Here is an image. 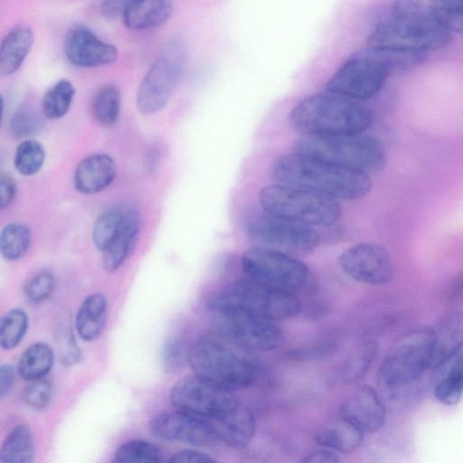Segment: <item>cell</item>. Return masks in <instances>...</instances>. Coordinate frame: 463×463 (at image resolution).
<instances>
[{
    "mask_svg": "<svg viewBox=\"0 0 463 463\" xmlns=\"http://www.w3.org/2000/svg\"><path fill=\"white\" fill-rule=\"evenodd\" d=\"M271 175L277 184L309 191L335 201L359 200L373 188L370 176L296 153L276 159Z\"/></svg>",
    "mask_w": 463,
    "mask_h": 463,
    "instance_id": "6da1fadb",
    "label": "cell"
},
{
    "mask_svg": "<svg viewBox=\"0 0 463 463\" xmlns=\"http://www.w3.org/2000/svg\"><path fill=\"white\" fill-rule=\"evenodd\" d=\"M452 37L431 16L428 1H397L369 33L366 46L430 52L448 45Z\"/></svg>",
    "mask_w": 463,
    "mask_h": 463,
    "instance_id": "7a4b0ae2",
    "label": "cell"
},
{
    "mask_svg": "<svg viewBox=\"0 0 463 463\" xmlns=\"http://www.w3.org/2000/svg\"><path fill=\"white\" fill-rule=\"evenodd\" d=\"M291 128L302 136H339L364 133L373 114L362 102L328 92L310 95L296 104L288 114Z\"/></svg>",
    "mask_w": 463,
    "mask_h": 463,
    "instance_id": "3957f363",
    "label": "cell"
},
{
    "mask_svg": "<svg viewBox=\"0 0 463 463\" xmlns=\"http://www.w3.org/2000/svg\"><path fill=\"white\" fill-rule=\"evenodd\" d=\"M293 153L368 176L380 173L387 163V155L382 142L365 133L302 136L294 142Z\"/></svg>",
    "mask_w": 463,
    "mask_h": 463,
    "instance_id": "277c9868",
    "label": "cell"
},
{
    "mask_svg": "<svg viewBox=\"0 0 463 463\" xmlns=\"http://www.w3.org/2000/svg\"><path fill=\"white\" fill-rule=\"evenodd\" d=\"M436 342V330L429 326L411 329L396 339L376 373L380 389L392 392L420 379L431 369Z\"/></svg>",
    "mask_w": 463,
    "mask_h": 463,
    "instance_id": "5b68a950",
    "label": "cell"
},
{
    "mask_svg": "<svg viewBox=\"0 0 463 463\" xmlns=\"http://www.w3.org/2000/svg\"><path fill=\"white\" fill-rule=\"evenodd\" d=\"M187 364L196 377L234 392L248 388L256 378V366L217 337L204 335L188 347Z\"/></svg>",
    "mask_w": 463,
    "mask_h": 463,
    "instance_id": "8992f818",
    "label": "cell"
},
{
    "mask_svg": "<svg viewBox=\"0 0 463 463\" xmlns=\"http://www.w3.org/2000/svg\"><path fill=\"white\" fill-rule=\"evenodd\" d=\"M207 305L213 313L239 310L271 322L292 318L301 310L295 293L251 279L233 282L213 295Z\"/></svg>",
    "mask_w": 463,
    "mask_h": 463,
    "instance_id": "52a82bcc",
    "label": "cell"
},
{
    "mask_svg": "<svg viewBox=\"0 0 463 463\" xmlns=\"http://www.w3.org/2000/svg\"><path fill=\"white\" fill-rule=\"evenodd\" d=\"M259 202L267 214L310 227L333 226L342 215L338 201L277 183L260 189Z\"/></svg>",
    "mask_w": 463,
    "mask_h": 463,
    "instance_id": "ba28073f",
    "label": "cell"
},
{
    "mask_svg": "<svg viewBox=\"0 0 463 463\" xmlns=\"http://www.w3.org/2000/svg\"><path fill=\"white\" fill-rule=\"evenodd\" d=\"M241 268L249 279L295 294L310 282V271L304 262L265 247L246 250L241 256Z\"/></svg>",
    "mask_w": 463,
    "mask_h": 463,
    "instance_id": "9c48e42d",
    "label": "cell"
},
{
    "mask_svg": "<svg viewBox=\"0 0 463 463\" xmlns=\"http://www.w3.org/2000/svg\"><path fill=\"white\" fill-rule=\"evenodd\" d=\"M365 48L352 53L325 85V90L364 102L376 96L391 75Z\"/></svg>",
    "mask_w": 463,
    "mask_h": 463,
    "instance_id": "30bf717a",
    "label": "cell"
},
{
    "mask_svg": "<svg viewBox=\"0 0 463 463\" xmlns=\"http://www.w3.org/2000/svg\"><path fill=\"white\" fill-rule=\"evenodd\" d=\"M169 400L176 410L206 421L222 417L241 402L233 392L214 386L195 375L176 382L170 390Z\"/></svg>",
    "mask_w": 463,
    "mask_h": 463,
    "instance_id": "8fae6325",
    "label": "cell"
},
{
    "mask_svg": "<svg viewBox=\"0 0 463 463\" xmlns=\"http://www.w3.org/2000/svg\"><path fill=\"white\" fill-rule=\"evenodd\" d=\"M247 233L258 246L288 255L310 253L319 243V234L313 227L267 213L251 221Z\"/></svg>",
    "mask_w": 463,
    "mask_h": 463,
    "instance_id": "7c38bea8",
    "label": "cell"
},
{
    "mask_svg": "<svg viewBox=\"0 0 463 463\" xmlns=\"http://www.w3.org/2000/svg\"><path fill=\"white\" fill-rule=\"evenodd\" d=\"M215 314L222 332L243 349L269 352L283 341V332L274 322L239 310Z\"/></svg>",
    "mask_w": 463,
    "mask_h": 463,
    "instance_id": "4fadbf2b",
    "label": "cell"
},
{
    "mask_svg": "<svg viewBox=\"0 0 463 463\" xmlns=\"http://www.w3.org/2000/svg\"><path fill=\"white\" fill-rule=\"evenodd\" d=\"M338 266L350 279L366 285L381 286L393 277L391 254L383 246L361 242L344 250L338 257Z\"/></svg>",
    "mask_w": 463,
    "mask_h": 463,
    "instance_id": "5bb4252c",
    "label": "cell"
},
{
    "mask_svg": "<svg viewBox=\"0 0 463 463\" xmlns=\"http://www.w3.org/2000/svg\"><path fill=\"white\" fill-rule=\"evenodd\" d=\"M149 429L160 439L197 447H213L219 441L208 421L178 410L155 415Z\"/></svg>",
    "mask_w": 463,
    "mask_h": 463,
    "instance_id": "9a60e30c",
    "label": "cell"
},
{
    "mask_svg": "<svg viewBox=\"0 0 463 463\" xmlns=\"http://www.w3.org/2000/svg\"><path fill=\"white\" fill-rule=\"evenodd\" d=\"M181 73L180 65L169 57H159L143 78L137 94L138 109L152 114L168 102Z\"/></svg>",
    "mask_w": 463,
    "mask_h": 463,
    "instance_id": "2e32d148",
    "label": "cell"
},
{
    "mask_svg": "<svg viewBox=\"0 0 463 463\" xmlns=\"http://www.w3.org/2000/svg\"><path fill=\"white\" fill-rule=\"evenodd\" d=\"M64 53L67 60L80 68H96L113 63L118 56L117 48L101 41L88 27L75 24L64 39Z\"/></svg>",
    "mask_w": 463,
    "mask_h": 463,
    "instance_id": "e0dca14e",
    "label": "cell"
},
{
    "mask_svg": "<svg viewBox=\"0 0 463 463\" xmlns=\"http://www.w3.org/2000/svg\"><path fill=\"white\" fill-rule=\"evenodd\" d=\"M340 417L363 433L380 430L385 420L386 410L377 393L370 385H363L354 391L342 402Z\"/></svg>",
    "mask_w": 463,
    "mask_h": 463,
    "instance_id": "ac0fdd59",
    "label": "cell"
},
{
    "mask_svg": "<svg viewBox=\"0 0 463 463\" xmlns=\"http://www.w3.org/2000/svg\"><path fill=\"white\" fill-rule=\"evenodd\" d=\"M117 175L114 159L107 154H94L83 158L73 175L74 188L83 194H95L109 187Z\"/></svg>",
    "mask_w": 463,
    "mask_h": 463,
    "instance_id": "d6986e66",
    "label": "cell"
},
{
    "mask_svg": "<svg viewBox=\"0 0 463 463\" xmlns=\"http://www.w3.org/2000/svg\"><path fill=\"white\" fill-rule=\"evenodd\" d=\"M208 422L219 440L235 449L247 447L256 431L255 417L241 402L222 417Z\"/></svg>",
    "mask_w": 463,
    "mask_h": 463,
    "instance_id": "ffe728a7",
    "label": "cell"
},
{
    "mask_svg": "<svg viewBox=\"0 0 463 463\" xmlns=\"http://www.w3.org/2000/svg\"><path fill=\"white\" fill-rule=\"evenodd\" d=\"M140 231V217L127 208L120 228L109 246L102 251V264L109 272H115L133 252Z\"/></svg>",
    "mask_w": 463,
    "mask_h": 463,
    "instance_id": "44dd1931",
    "label": "cell"
},
{
    "mask_svg": "<svg viewBox=\"0 0 463 463\" xmlns=\"http://www.w3.org/2000/svg\"><path fill=\"white\" fill-rule=\"evenodd\" d=\"M34 43V34L26 25L11 29L0 43V76H10L16 72Z\"/></svg>",
    "mask_w": 463,
    "mask_h": 463,
    "instance_id": "7402d4cb",
    "label": "cell"
},
{
    "mask_svg": "<svg viewBox=\"0 0 463 463\" xmlns=\"http://www.w3.org/2000/svg\"><path fill=\"white\" fill-rule=\"evenodd\" d=\"M173 10L171 1H129L122 18L127 27L145 30L164 24L171 17Z\"/></svg>",
    "mask_w": 463,
    "mask_h": 463,
    "instance_id": "603a6c76",
    "label": "cell"
},
{
    "mask_svg": "<svg viewBox=\"0 0 463 463\" xmlns=\"http://www.w3.org/2000/svg\"><path fill=\"white\" fill-rule=\"evenodd\" d=\"M363 439L364 433L341 417L325 423L315 434L318 445L341 453L354 451Z\"/></svg>",
    "mask_w": 463,
    "mask_h": 463,
    "instance_id": "cb8c5ba5",
    "label": "cell"
},
{
    "mask_svg": "<svg viewBox=\"0 0 463 463\" xmlns=\"http://www.w3.org/2000/svg\"><path fill=\"white\" fill-rule=\"evenodd\" d=\"M107 317V299L100 293L88 296L81 303L75 319V328L81 339L94 341L102 334Z\"/></svg>",
    "mask_w": 463,
    "mask_h": 463,
    "instance_id": "d4e9b609",
    "label": "cell"
},
{
    "mask_svg": "<svg viewBox=\"0 0 463 463\" xmlns=\"http://www.w3.org/2000/svg\"><path fill=\"white\" fill-rule=\"evenodd\" d=\"M33 433L26 424L14 427L0 446V463H33Z\"/></svg>",
    "mask_w": 463,
    "mask_h": 463,
    "instance_id": "484cf974",
    "label": "cell"
},
{
    "mask_svg": "<svg viewBox=\"0 0 463 463\" xmlns=\"http://www.w3.org/2000/svg\"><path fill=\"white\" fill-rule=\"evenodd\" d=\"M54 353L52 347L43 342H37L28 346L21 355L18 374L24 380L33 382L44 378L52 370Z\"/></svg>",
    "mask_w": 463,
    "mask_h": 463,
    "instance_id": "4316f807",
    "label": "cell"
},
{
    "mask_svg": "<svg viewBox=\"0 0 463 463\" xmlns=\"http://www.w3.org/2000/svg\"><path fill=\"white\" fill-rule=\"evenodd\" d=\"M364 48L371 55L384 63L392 74L411 72L424 64L429 57V52L420 51L367 46Z\"/></svg>",
    "mask_w": 463,
    "mask_h": 463,
    "instance_id": "83f0119b",
    "label": "cell"
},
{
    "mask_svg": "<svg viewBox=\"0 0 463 463\" xmlns=\"http://www.w3.org/2000/svg\"><path fill=\"white\" fill-rule=\"evenodd\" d=\"M448 364L446 372L435 385L434 395L439 402L451 406L459 402L462 394V351L456 354Z\"/></svg>",
    "mask_w": 463,
    "mask_h": 463,
    "instance_id": "f1b7e54d",
    "label": "cell"
},
{
    "mask_svg": "<svg viewBox=\"0 0 463 463\" xmlns=\"http://www.w3.org/2000/svg\"><path fill=\"white\" fill-rule=\"evenodd\" d=\"M75 96L73 84L61 79L50 87L42 99V114L51 120L64 117L71 109Z\"/></svg>",
    "mask_w": 463,
    "mask_h": 463,
    "instance_id": "f546056e",
    "label": "cell"
},
{
    "mask_svg": "<svg viewBox=\"0 0 463 463\" xmlns=\"http://www.w3.org/2000/svg\"><path fill=\"white\" fill-rule=\"evenodd\" d=\"M32 240L29 227L21 222H11L0 231V254L7 260L21 259L28 250Z\"/></svg>",
    "mask_w": 463,
    "mask_h": 463,
    "instance_id": "4dcf8cb0",
    "label": "cell"
},
{
    "mask_svg": "<svg viewBox=\"0 0 463 463\" xmlns=\"http://www.w3.org/2000/svg\"><path fill=\"white\" fill-rule=\"evenodd\" d=\"M378 348V343L374 340L362 342L345 361L342 371L343 380L347 383L362 380L373 364Z\"/></svg>",
    "mask_w": 463,
    "mask_h": 463,
    "instance_id": "1f68e13d",
    "label": "cell"
},
{
    "mask_svg": "<svg viewBox=\"0 0 463 463\" xmlns=\"http://www.w3.org/2000/svg\"><path fill=\"white\" fill-rule=\"evenodd\" d=\"M45 156V149L41 142L33 138L24 139L15 148L14 165L22 175H34L42 169Z\"/></svg>",
    "mask_w": 463,
    "mask_h": 463,
    "instance_id": "d6a6232c",
    "label": "cell"
},
{
    "mask_svg": "<svg viewBox=\"0 0 463 463\" xmlns=\"http://www.w3.org/2000/svg\"><path fill=\"white\" fill-rule=\"evenodd\" d=\"M111 463H163L160 449L144 439H132L116 450Z\"/></svg>",
    "mask_w": 463,
    "mask_h": 463,
    "instance_id": "836d02e7",
    "label": "cell"
},
{
    "mask_svg": "<svg viewBox=\"0 0 463 463\" xmlns=\"http://www.w3.org/2000/svg\"><path fill=\"white\" fill-rule=\"evenodd\" d=\"M29 320L25 311L13 308L0 318V346L4 350L14 349L24 339Z\"/></svg>",
    "mask_w": 463,
    "mask_h": 463,
    "instance_id": "e575fe53",
    "label": "cell"
},
{
    "mask_svg": "<svg viewBox=\"0 0 463 463\" xmlns=\"http://www.w3.org/2000/svg\"><path fill=\"white\" fill-rule=\"evenodd\" d=\"M91 110L95 119L105 127L112 126L120 111V93L117 87L106 85L95 94Z\"/></svg>",
    "mask_w": 463,
    "mask_h": 463,
    "instance_id": "d590c367",
    "label": "cell"
},
{
    "mask_svg": "<svg viewBox=\"0 0 463 463\" xmlns=\"http://www.w3.org/2000/svg\"><path fill=\"white\" fill-rule=\"evenodd\" d=\"M126 211L125 207L113 206L102 212L97 218L92 229V241L101 252L118 232Z\"/></svg>",
    "mask_w": 463,
    "mask_h": 463,
    "instance_id": "8d00e7d4",
    "label": "cell"
},
{
    "mask_svg": "<svg viewBox=\"0 0 463 463\" xmlns=\"http://www.w3.org/2000/svg\"><path fill=\"white\" fill-rule=\"evenodd\" d=\"M429 9L434 20L452 35L463 30V1L431 0Z\"/></svg>",
    "mask_w": 463,
    "mask_h": 463,
    "instance_id": "74e56055",
    "label": "cell"
},
{
    "mask_svg": "<svg viewBox=\"0 0 463 463\" xmlns=\"http://www.w3.org/2000/svg\"><path fill=\"white\" fill-rule=\"evenodd\" d=\"M42 115L30 105H22L13 114L9 130L15 138H30L43 128Z\"/></svg>",
    "mask_w": 463,
    "mask_h": 463,
    "instance_id": "f35d334b",
    "label": "cell"
},
{
    "mask_svg": "<svg viewBox=\"0 0 463 463\" xmlns=\"http://www.w3.org/2000/svg\"><path fill=\"white\" fill-rule=\"evenodd\" d=\"M56 345L59 358L63 366H73L80 362L82 354L69 325L65 324L58 328Z\"/></svg>",
    "mask_w": 463,
    "mask_h": 463,
    "instance_id": "ab89813d",
    "label": "cell"
},
{
    "mask_svg": "<svg viewBox=\"0 0 463 463\" xmlns=\"http://www.w3.org/2000/svg\"><path fill=\"white\" fill-rule=\"evenodd\" d=\"M55 278L49 271H40L31 277L24 286L26 298L34 304L47 300L55 289Z\"/></svg>",
    "mask_w": 463,
    "mask_h": 463,
    "instance_id": "60d3db41",
    "label": "cell"
},
{
    "mask_svg": "<svg viewBox=\"0 0 463 463\" xmlns=\"http://www.w3.org/2000/svg\"><path fill=\"white\" fill-rule=\"evenodd\" d=\"M188 348L178 339H170L165 343L161 351V364L167 373L181 370L187 363Z\"/></svg>",
    "mask_w": 463,
    "mask_h": 463,
    "instance_id": "b9f144b4",
    "label": "cell"
},
{
    "mask_svg": "<svg viewBox=\"0 0 463 463\" xmlns=\"http://www.w3.org/2000/svg\"><path fill=\"white\" fill-rule=\"evenodd\" d=\"M53 395V386L47 379L32 382L24 392L26 403L34 410H43L50 403Z\"/></svg>",
    "mask_w": 463,
    "mask_h": 463,
    "instance_id": "7bdbcfd3",
    "label": "cell"
},
{
    "mask_svg": "<svg viewBox=\"0 0 463 463\" xmlns=\"http://www.w3.org/2000/svg\"><path fill=\"white\" fill-rule=\"evenodd\" d=\"M338 342L335 338L321 341L313 345L293 350L291 356L298 361H309L331 354L337 349Z\"/></svg>",
    "mask_w": 463,
    "mask_h": 463,
    "instance_id": "ee69618b",
    "label": "cell"
},
{
    "mask_svg": "<svg viewBox=\"0 0 463 463\" xmlns=\"http://www.w3.org/2000/svg\"><path fill=\"white\" fill-rule=\"evenodd\" d=\"M167 463H218L207 454L195 449H183L174 453Z\"/></svg>",
    "mask_w": 463,
    "mask_h": 463,
    "instance_id": "f6af8a7d",
    "label": "cell"
},
{
    "mask_svg": "<svg viewBox=\"0 0 463 463\" xmlns=\"http://www.w3.org/2000/svg\"><path fill=\"white\" fill-rule=\"evenodd\" d=\"M17 186L8 175L0 174V211L6 209L15 198Z\"/></svg>",
    "mask_w": 463,
    "mask_h": 463,
    "instance_id": "bcb514c9",
    "label": "cell"
},
{
    "mask_svg": "<svg viewBox=\"0 0 463 463\" xmlns=\"http://www.w3.org/2000/svg\"><path fill=\"white\" fill-rule=\"evenodd\" d=\"M298 463H339V457L333 450L320 449L305 455Z\"/></svg>",
    "mask_w": 463,
    "mask_h": 463,
    "instance_id": "7dc6e473",
    "label": "cell"
},
{
    "mask_svg": "<svg viewBox=\"0 0 463 463\" xmlns=\"http://www.w3.org/2000/svg\"><path fill=\"white\" fill-rule=\"evenodd\" d=\"M14 383L15 373L14 367L8 364L0 365V399L9 394Z\"/></svg>",
    "mask_w": 463,
    "mask_h": 463,
    "instance_id": "c3c4849f",
    "label": "cell"
},
{
    "mask_svg": "<svg viewBox=\"0 0 463 463\" xmlns=\"http://www.w3.org/2000/svg\"><path fill=\"white\" fill-rule=\"evenodd\" d=\"M129 1H105L100 5L101 13L109 18L122 16Z\"/></svg>",
    "mask_w": 463,
    "mask_h": 463,
    "instance_id": "681fc988",
    "label": "cell"
},
{
    "mask_svg": "<svg viewBox=\"0 0 463 463\" xmlns=\"http://www.w3.org/2000/svg\"><path fill=\"white\" fill-rule=\"evenodd\" d=\"M4 108H5V101H4L3 97L0 95V124H1V121L3 118Z\"/></svg>",
    "mask_w": 463,
    "mask_h": 463,
    "instance_id": "f907efd6",
    "label": "cell"
}]
</instances>
